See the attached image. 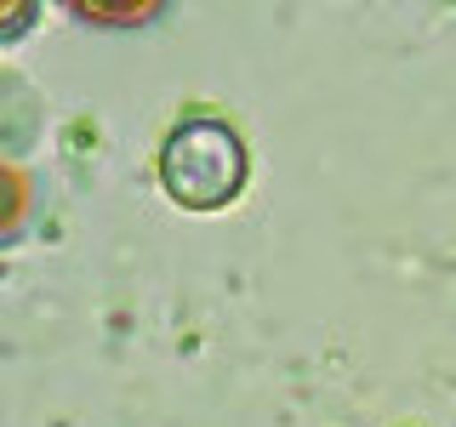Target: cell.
<instances>
[{
  "instance_id": "cell-1",
  "label": "cell",
  "mask_w": 456,
  "mask_h": 427,
  "mask_svg": "<svg viewBox=\"0 0 456 427\" xmlns=\"http://www.w3.org/2000/svg\"><path fill=\"white\" fill-rule=\"evenodd\" d=\"M160 177L177 205L217 211L246 182V149L223 120H183L160 149Z\"/></svg>"
},
{
  "instance_id": "cell-2",
  "label": "cell",
  "mask_w": 456,
  "mask_h": 427,
  "mask_svg": "<svg viewBox=\"0 0 456 427\" xmlns=\"http://www.w3.org/2000/svg\"><path fill=\"white\" fill-rule=\"evenodd\" d=\"M28 217V177L12 165H0V239H12Z\"/></svg>"
}]
</instances>
